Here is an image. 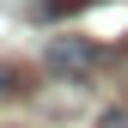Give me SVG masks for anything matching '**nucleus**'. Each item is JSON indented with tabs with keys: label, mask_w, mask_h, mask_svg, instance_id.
I'll list each match as a JSON object with an SVG mask.
<instances>
[{
	"label": "nucleus",
	"mask_w": 128,
	"mask_h": 128,
	"mask_svg": "<svg viewBox=\"0 0 128 128\" xmlns=\"http://www.w3.org/2000/svg\"><path fill=\"white\" fill-rule=\"evenodd\" d=\"M49 73H61V79H73V86H86L92 73H98V49H92L86 37H49Z\"/></svg>",
	"instance_id": "nucleus-1"
},
{
	"label": "nucleus",
	"mask_w": 128,
	"mask_h": 128,
	"mask_svg": "<svg viewBox=\"0 0 128 128\" xmlns=\"http://www.w3.org/2000/svg\"><path fill=\"white\" fill-rule=\"evenodd\" d=\"M98 128H128V110H110V116H104Z\"/></svg>",
	"instance_id": "nucleus-2"
}]
</instances>
